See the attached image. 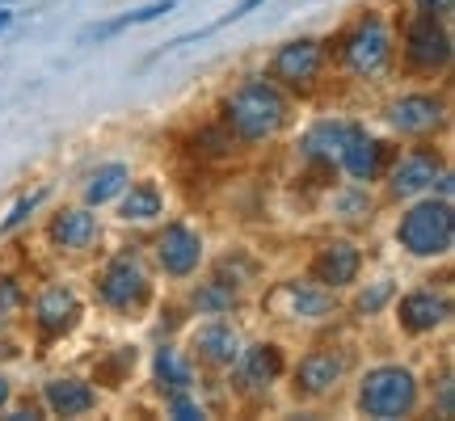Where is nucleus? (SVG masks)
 <instances>
[{
    "label": "nucleus",
    "instance_id": "obj_1",
    "mask_svg": "<svg viewBox=\"0 0 455 421\" xmlns=\"http://www.w3.org/2000/svg\"><path fill=\"white\" fill-rule=\"evenodd\" d=\"M228 127L241 135L244 144H261L278 135L283 118H287V101L270 81H244L224 106Z\"/></svg>",
    "mask_w": 455,
    "mask_h": 421
},
{
    "label": "nucleus",
    "instance_id": "obj_2",
    "mask_svg": "<svg viewBox=\"0 0 455 421\" xmlns=\"http://www.w3.org/2000/svg\"><path fill=\"white\" fill-rule=\"evenodd\" d=\"M401 244H405L413 258H439L447 253L455 241V215H451V203L443 198V203H418V207L409 210L405 219H401Z\"/></svg>",
    "mask_w": 455,
    "mask_h": 421
},
{
    "label": "nucleus",
    "instance_id": "obj_3",
    "mask_svg": "<svg viewBox=\"0 0 455 421\" xmlns=\"http://www.w3.org/2000/svg\"><path fill=\"white\" fill-rule=\"evenodd\" d=\"M413 401H418V379L405 367H379L358 388V409L379 421L405 417L409 409H413Z\"/></svg>",
    "mask_w": 455,
    "mask_h": 421
},
{
    "label": "nucleus",
    "instance_id": "obj_4",
    "mask_svg": "<svg viewBox=\"0 0 455 421\" xmlns=\"http://www.w3.org/2000/svg\"><path fill=\"white\" fill-rule=\"evenodd\" d=\"M341 60H346V68H350L355 76H379L392 60V38H388V30H384V21L367 17V21L346 38Z\"/></svg>",
    "mask_w": 455,
    "mask_h": 421
},
{
    "label": "nucleus",
    "instance_id": "obj_5",
    "mask_svg": "<svg viewBox=\"0 0 455 421\" xmlns=\"http://www.w3.org/2000/svg\"><path fill=\"white\" fill-rule=\"evenodd\" d=\"M101 299L110 308H140L148 299V270L135 253H123L106 266L101 274Z\"/></svg>",
    "mask_w": 455,
    "mask_h": 421
},
{
    "label": "nucleus",
    "instance_id": "obj_6",
    "mask_svg": "<svg viewBox=\"0 0 455 421\" xmlns=\"http://www.w3.org/2000/svg\"><path fill=\"white\" fill-rule=\"evenodd\" d=\"M409 64L422 68V72H435V68H443L447 60H451V34L443 30V21H435V17H418L413 26H409Z\"/></svg>",
    "mask_w": 455,
    "mask_h": 421
},
{
    "label": "nucleus",
    "instance_id": "obj_7",
    "mask_svg": "<svg viewBox=\"0 0 455 421\" xmlns=\"http://www.w3.org/2000/svg\"><path fill=\"white\" fill-rule=\"evenodd\" d=\"M156 258H161L164 274L186 278V274H195L198 261H203V241L186 224H169L161 232V241H156Z\"/></svg>",
    "mask_w": 455,
    "mask_h": 421
},
{
    "label": "nucleus",
    "instance_id": "obj_8",
    "mask_svg": "<svg viewBox=\"0 0 455 421\" xmlns=\"http://www.w3.org/2000/svg\"><path fill=\"white\" fill-rule=\"evenodd\" d=\"M270 308H278V316H291V321H316V316L333 312V295L308 287V282H283L270 295Z\"/></svg>",
    "mask_w": 455,
    "mask_h": 421
},
{
    "label": "nucleus",
    "instance_id": "obj_9",
    "mask_svg": "<svg viewBox=\"0 0 455 421\" xmlns=\"http://www.w3.org/2000/svg\"><path fill=\"white\" fill-rule=\"evenodd\" d=\"M321 47L312 43V38H299V43H287V47L275 55V76L287 84H312L316 76H321Z\"/></svg>",
    "mask_w": 455,
    "mask_h": 421
},
{
    "label": "nucleus",
    "instance_id": "obj_10",
    "mask_svg": "<svg viewBox=\"0 0 455 421\" xmlns=\"http://www.w3.org/2000/svg\"><path fill=\"white\" fill-rule=\"evenodd\" d=\"M346 354H338V350H312L304 362H299V392H308V396H321V392L338 388V379L346 375Z\"/></svg>",
    "mask_w": 455,
    "mask_h": 421
},
{
    "label": "nucleus",
    "instance_id": "obj_11",
    "mask_svg": "<svg viewBox=\"0 0 455 421\" xmlns=\"http://www.w3.org/2000/svg\"><path fill=\"white\" fill-rule=\"evenodd\" d=\"M439 178V156L435 152H409L405 161L392 169V195L396 198H413L430 190Z\"/></svg>",
    "mask_w": 455,
    "mask_h": 421
},
{
    "label": "nucleus",
    "instance_id": "obj_12",
    "mask_svg": "<svg viewBox=\"0 0 455 421\" xmlns=\"http://www.w3.org/2000/svg\"><path fill=\"white\" fill-rule=\"evenodd\" d=\"M278 371H283V358H278L275 346H249L236 354V379H241L244 392L270 388Z\"/></svg>",
    "mask_w": 455,
    "mask_h": 421
},
{
    "label": "nucleus",
    "instance_id": "obj_13",
    "mask_svg": "<svg viewBox=\"0 0 455 421\" xmlns=\"http://www.w3.org/2000/svg\"><path fill=\"white\" fill-rule=\"evenodd\" d=\"M392 127L401 131V135H426V131H435L443 123V101L435 98H401L392 101Z\"/></svg>",
    "mask_w": 455,
    "mask_h": 421
},
{
    "label": "nucleus",
    "instance_id": "obj_14",
    "mask_svg": "<svg viewBox=\"0 0 455 421\" xmlns=\"http://www.w3.org/2000/svg\"><path fill=\"white\" fill-rule=\"evenodd\" d=\"M447 316H451V304L435 291H413L401 299V324H405L409 333H430V329H439Z\"/></svg>",
    "mask_w": 455,
    "mask_h": 421
},
{
    "label": "nucleus",
    "instance_id": "obj_15",
    "mask_svg": "<svg viewBox=\"0 0 455 421\" xmlns=\"http://www.w3.org/2000/svg\"><path fill=\"white\" fill-rule=\"evenodd\" d=\"M312 270H316V278H321L325 287H346V282H355V274H358V249L350 241L325 244Z\"/></svg>",
    "mask_w": 455,
    "mask_h": 421
},
{
    "label": "nucleus",
    "instance_id": "obj_16",
    "mask_svg": "<svg viewBox=\"0 0 455 421\" xmlns=\"http://www.w3.org/2000/svg\"><path fill=\"white\" fill-rule=\"evenodd\" d=\"M379 152H384V147L375 144L367 131L350 127V135H346V144H341V156H338V161L346 164V173H350V178L371 181L375 173H379Z\"/></svg>",
    "mask_w": 455,
    "mask_h": 421
},
{
    "label": "nucleus",
    "instance_id": "obj_17",
    "mask_svg": "<svg viewBox=\"0 0 455 421\" xmlns=\"http://www.w3.org/2000/svg\"><path fill=\"white\" fill-rule=\"evenodd\" d=\"M34 316H38V329H43V333L60 338V333H68V329L76 324V316H81V304H76V295H72V291L55 287V291H47L43 299H38Z\"/></svg>",
    "mask_w": 455,
    "mask_h": 421
},
{
    "label": "nucleus",
    "instance_id": "obj_18",
    "mask_svg": "<svg viewBox=\"0 0 455 421\" xmlns=\"http://www.w3.org/2000/svg\"><path fill=\"white\" fill-rule=\"evenodd\" d=\"M43 396H47V409L60 413V417H81V413H89V409L98 405L93 388L81 384V379H51L47 388H43Z\"/></svg>",
    "mask_w": 455,
    "mask_h": 421
},
{
    "label": "nucleus",
    "instance_id": "obj_19",
    "mask_svg": "<svg viewBox=\"0 0 455 421\" xmlns=\"http://www.w3.org/2000/svg\"><path fill=\"white\" fill-rule=\"evenodd\" d=\"M51 241L60 249H84V244L98 241V215L93 210H64L51 219Z\"/></svg>",
    "mask_w": 455,
    "mask_h": 421
},
{
    "label": "nucleus",
    "instance_id": "obj_20",
    "mask_svg": "<svg viewBox=\"0 0 455 421\" xmlns=\"http://www.w3.org/2000/svg\"><path fill=\"white\" fill-rule=\"evenodd\" d=\"M195 350L207 362H215V367H228V362H236V354H241V338L228 329V324H207L203 333H198Z\"/></svg>",
    "mask_w": 455,
    "mask_h": 421
},
{
    "label": "nucleus",
    "instance_id": "obj_21",
    "mask_svg": "<svg viewBox=\"0 0 455 421\" xmlns=\"http://www.w3.org/2000/svg\"><path fill=\"white\" fill-rule=\"evenodd\" d=\"M346 135H350V127H341V123H321V127H312L308 135H304V156L308 161H333V156H341V144H346Z\"/></svg>",
    "mask_w": 455,
    "mask_h": 421
},
{
    "label": "nucleus",
    "instance_id": "obj_22",
    "mask_svg": "<svg viewBox=\"0 0 455 421\" xmlns=\"http://www.w3.org/2000/svg\"><path fill=\"white\" fill-rule=\"evenodd\" d=\"M127 164H101L98 173L89 178V186H84V198L93 203V207H101V203H110L114 195H123V186H127Z\"/></svg>",
    "mask_w": 455,
    "mask_h": 421
},
{
    "label": "nucleus",
    "instance_id": "obj_23",
    "mask_svg": "<svg viewBox=\"0 0 455 421\" xmlns=\"http://www.w3.org/2000/svg\"><path fill=\"white\" fill-rule=\"evenodd\" d=\"M161 215V190L152 186V181H140V186H131V195L123 198V219H135V224H144V219H156Z\"/></svg>",
    "mask_w": 455,
    "mask_h": 421
},
{
    "label": "nucleus",
    "instance_id": "obj_24",
    "mask_svg": "<svg viewBox=\"0 0 455 421\" xmlns=\"http://www.w3.org/2000/svg\"><path fill=\"white\" fill-rule=\"evenodd\" d=\"M156 379H161V392L178 396V392L190 388V367H186L173 350H161V354H156Z\"/></svg>",
    "mask_w": 455,
    "mask_h": 421
},
{
    "label": "nucleus",
    "instance_id": "obj_25",
    "mask_svg": "<svg viewBox=\"0 0 455 421\" xmlns=\"http://www.w3.org/2000/svg\"><path fill=\"white\" fill-rule=\"evenodd\" d=\"M195 304L203 312H212V316H220V312H228L232 304H236V291L228 287V282H207V287H198Z\"/></svg>",
    "mask_w": 455,
    "mask_h": 421
},
{
    "label": "nucleus",
    "instance_id": "obj_26",
    "mask_svg": "<svg viewBox=\"0 0 455 421\" xmlns=\"http://www.w3.org/2000/svg\"><path fill=\"white\" fill-rule=\"evenodd\" d=\"M169 9H178V0H161V4H148V9H140V13H127V17H118V21H110V26H101L98 34H114V30H123V26H140V21H156V17L169 13Z\"/></svg>",
    "mask_w": 455,
    "mask_h": 421
},
{
    "label": "nucleus",
    "instance_id": "obj_27",
    "mask_svg": "<svg viewBox=\"0 0 455 421\" xmlns=\"http://www.w3.org/2000/svg\"><path fill=\"white\" fill-rule=\"evenodd\" d=\"M17 304H21V291H17V282H13V278H0V321H4V316H13Z\"/></svg>",
    "mask_w": 455,
    "mask_h": 421
},
{
    "label": "nucleus",
    "instance_id": "obj_28",
    "mask_svg": "<svg viewBox=\"0 0 455 421\" xmlns=\"http://www.w3.org/2000/svg\"><path fill=\"white\" fill-rule=\"evenodd\" d=\"M169 413H173L178 421H198V417H203V409H198L195 401L186 396V392H178V396L169 401Z\"/></svg>",
    "mask_w": 455,
    "mask_h": 421
},
{
    "label": "nucleus",
    "instance_id": "obj_29",
    "mask_svg": "<svg viewBox=\"0 0 455 421\" xmlns=\"http://www.w3.org/2000/svg\"><path fill=\"white\" fill-rule=\"evenodd\" d=\"M38 203H43V195H34V198H21V203H17V207H13V215H9V219L0 224V232H13L17 224H26V219H30V210L38 207Z\"/></svg>",
    "mask_w": 455,
    "mask_h": 421
},
{
    "label": "nucleus",
    "instance_id": "obj_30",
    "mask_svg": "<svg viewBox=\"0 0 455 421\" xmlns=\"http://www.w3.org/2000/svg\"><path fill=\"white\" fill-rule=\"evenodd\" d=\"M418 13L435 17V21H447L455 13V0H418Z\"/></svg>",
    "mask_w": 455,
    "mask_h": 421
},
{
    "label": "nucleus",
    "instance_id": "obj_31",
    "mask_svg": "<svg viewBox=\"0 0 455 421\" xmlns=\"http://www.w3.org/2000/svg\"><path fill=\"white\" fill-rule=\"evenodd\" d=\"M392 295V287L388 282H375V291H363V299H358V312H375L384 299Z\"/></svg>",
    "mask_w": 455,
    "mask_h": 421
},
{
    "label": "nucleus",
    "instance_id": "obj_32",
    "mask_svg": "<svg viewBox=\"0 0 455 421\" xmlns=\"http://www.w3.org/2000/svg\"><path fill=\"white\" fill-rule=\"evenodd\" d=\"M195 144H207V152H228V147H232V139H228L224 131H203Z\"/></svg>",
    "mask_w": 455,
    "mask_h": 421
},
{
    "label": "nucleus",
    "instance_id": "obj_33",
    "mask_svg": "<svg viewBox=\"0 0 455 421\" xmlns=\"http://www.w3.org/2000/svg\"><path fill=\"white\" fill-rule=\"evenodd\" d=\"M258 4H266V0H244V4H236V9H232V13L224 17V21H236V17H244V13H253V9H258Z\"/></svg>",
    "mask_w": 455,
    "mask_h": 421
},
{
    "label": "nucleus",
    "instance_id": "obj_34",
    "mask_svg": "<svg viewBox=\"0 0 455 421\" xmlns=\"http://www.w3.org/2000/svg\"><path fill=\"white\" fill-rule=\"evenodd\" d=\"M455 405H451V379H443V417H451Z\"/></svg>",
    "mask_w": 455,
    "mask_h": 421
},
{
    "label": "nucleus",
    "instance_id": "obj_35",
    "mask_svg": "<svg viewBox=\"0 0 455 421\" xmlns=\"http://www.w3.org/2000/svg\"><path fill=\"white\" fill-rule=\"evenodd\" d=\"M9 405V384H4V379H0V409Z\"/></svg>",
    "mask_w": 455,
    "mask_h": 421
},
{
    "label": "nucleus",
    "instance_id": "obj_36",
    "mask_svg": "<svg viewBox=\"0 0 455 421\" xmlns=\"http://www.w3.org/2000/svg\"><path fill=\"white\" fill-rule=\"evenodd\" d=\"M9 21H13V13H0V34L9 30Z\"/></svg>",
    "mask_w": 455,
    "mask_h": 421
}]
</instances>
